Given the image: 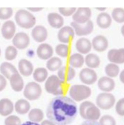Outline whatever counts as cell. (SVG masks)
Returning a JSON list of instances; mask_svg holds the SVG:
<instances>
[{"label": "cell", "mask_w": 124, "mask_h": 125, "mask_svg": "<svg viewBox=\"0 0 124 125\" xmlns=\"http://www.w3.org/2000/svg\"><path fill=\"white\" fill-rule=\"evenodd\" d=\"M92 47L97 52H103L108 48V40L102 35H98L93 38L92 41Z\"/></svg>", "instance_id": "obj_14"}, {"label": "cell", "mask_w": 124, "mask_h": 125, "mask_svg": "<svg viewBox=\"0 0 124 125\" xmlns=\"http://www.w3.org/2000/svg\"><path fill=\"white\" fill-rule=\"evenodd\" d=\"M92 16V10L90 8H76L73 15V22L78 24H84L90 21Z\"/></svg>", "instance_id": "obj_8"}, {"label": "cell", "mask_w": 124, "mask_h": 125, "mask_svg": "<svg viewBox=\"0 0 124 125\" xmlns=\"http://www.w3.org/2000/svg\"><path fill=\"white\" fill-rule=\"evenodd\" d=\"M31 36L37 43H43L47 39V29L43 25H36L32 30Z\"/></svg>", "instance_id": "obj_15"}, {"label": "cell", "mask_w": 124, "mask_h": 125, "mask_svg": "<svg viewBox=\"0 0 124 125\" xmlns=\"http://www.w3.org/2000/svg\"><path fill=\"white\" fill-rule=\"evenodd\" d=\"M55 125L54 123H52V121L48 120H48L47 119H45V120L42 121V122H41V125Z\"/></svg>", "instance_id": "obj_45"}, {"label": "cell", "mask_w": 124, "mask_h": 125, "mask_svg": "<svg viewBox=\"0 0 124 125\" xmlns=\"http://www.w3.org/2000/svg\"><path fill=\"white\" fill-rule=\"evenodd\" d=\"M115 97L110 93L102 92L99 94L96 97V105L98 108L103 110H109L114 106L115 104Z\"/></svg>", "instance_id": "obj_7"}, {"label": "cell", "mask_w": 124, "mask_h": 125, "mask_svg": "<svg viewBox=\"0 0 124 125\" xmlns=\"http://www.w3.org/2000/svg\"><path fill=\"white\" fill-rule=\"evenodd\" d=\"M115 111L119 116H124V98H121L115 105Z\"/></svg>", "instance_id": "obj_41"}, {"label": "cell", "mask_w": 124, "mask_h": 125, "mask_svg": "<svg viewBox=\"0 0 124 125\" xmlns=\"http://www.w3.org/2000/svg\"><path fill=\"white\" fill-rule=\"evenodd\" d=\"M16 113L19 114H25L30 111L31 104L26 99H19L16 102L14 105Z\"/></svg>", "instance_id": "obj_27"}, {"label": "cell", "mask_w": 124, "mask_h": 125, "mask_svg": "<svg viewBox=\"0 0 124 125\" xmlns=\"http://www.w3.org/2000/svg\"><path fill=\"white\" fill-rule=\"evenodd\" d=\"M111 19L117 23L124 22V9L122 8H116L111 13Z\"/></svg>", "instance_id": "obj_35"}, {"label": "cell", "mask_w": 124, "mask_h": 125, "mask_svg": "<svg viewBox=\"0 0 124 125\" xmlns=\"http://www.w3.org/2000/svg\"><path fill=\"white\" fill-rule=\"evenodd\" d=\"M80 125H100V124L97 121L86 120L85 121L83 122Z\"/></svg>", "instance_id": "obj_43"}, {"label": "cell", "mask_w": 124, "mask_h": 125, "mask_svg": "<svg viewBox=\"0 0 124 125\" xmlns=\"http://www.w3.org/2000/svg\"><path fill=\"white\" fill-rule=\"evenodd\" d=\"M99 123L100 125H116L114 118L110 115H104L100 117Z\"/></svg>", "instance_id": "obj_37"}, {"label": "cell", "mask_w": 124, "mask_h": 125, "mask_svg": "<svg viewBox=\"0 0 124 125\" xmlns=\"http://www.w3.org/2000/svg\"><path fill=\"white\" fill-rule=\"evenodd\" d=\"M42 94L41 86L36 82L28 83L24 88V96L26 100L34 101L38 100Z\"/></svg>", "instance_id": "obj_6"}, {"label": "cell", "mask_w": 124, "mask_h": 125, "mask_svg": "<svg viewBox=\"0 0 124 125\" xmlns=\"http://www.w3.org/2000/svg\"><path fill=\"white\" fill-rule=\"evenodd\" d=\"M97 86L100 90L106 93H110L114 89L115 83L112 78L108 76H103L98 80Z\"/></svg>", "instance_id": "obj_19"}, {"label": "cell", "mask_w": 124, "mask_h": 125, "mask_svg": "<svg viewBox=\"0 0 124 125\" xmlns=\"http://www.w3.org/2000/svg\"><path fill=\"white\" fill-rule=\"evenodd\" d=\"M21 125H40L36 123H33L31 121H26V122L24 123L21 124Z\"/></svg>", "instance_id": "obj_47"}, {"label": "cell", "mask_w": 124, "mask_h": 125, "mask_svg": "<svg viewBox=\"0 0 124 125\" xmlns=\"http://www.w3.org/2000/svg\"><path fill=\"white\" fill-rule=\"evenodd\" d=\"M95 9L97 10H99V11H103L106 10V8H95Z\"/></svg>", "instance_id": "obj_48"}, {"label": "cell", "mask_w": 124, "mask_h": 125, "mask_svg": "<svg viewBox=\"0 0 124 125\" xmlns=\"http://www.w3.org/2000/svg\"><path fill=\"white\" fill-rule=\"evenodd\" d=\"M75 47L79 53L81 55L89 54L92 49V43L87 38H79V40L76 41Z\"/></svg>", "instance_id": "obj_21"}, {"label": "cell", "mask_w": 124, "mask_h": 125, "mask_svg": "<svg viewBox=\"0 0 124 125\" xmlns=\"http://www.w3.org/2000/svg\"><path fill=\"white\" fill-rule=\"evenodd\" d=\"M28 117L31 122L38 123L43 121L44 118V113L40 109L34 108L29 112Z\"/></svg>", "instance_id": "obj_32"}, {"label": "cell", "mask_w": 124, "mask_h": 125, "mask_svg": "<svg viewBox=\"0 0 124 125\" xmlns=\"http://www.w3.org/2000/svg\"><path fill=\"white\" fill-rule=\"evenodd\" d=\"M85 63V58L79 53H74L69 57V63L73 68H81Z\"/></svg>", "instance_id": "obj_29"}, {"label": "cell", "mask_w": 124, "mask_h": 125, "mask_svg": "<svg viewBox=\"0 0 124 125\" xmlns=\"http://www.w3.org/2000/svg\"><path fill=\"white\" fill-rule=\"evenodd\" d=\"M12 43L17 49L24 50L27 48L30 44V38L25 32H20L15 34L13 38Z\"/></svg>", "instance_id": "obj_10"}, {"label": "cell", "mask_w": 124, "mask_h": 125, "mask_svg": "<svg viewBox=\"0 0 124 125\" xmlns=\"http://www.w3.org/2000/svg\"><path fill=\"white\" fill-rule=\"evenodd\" d=\"M46 67V69L50 71H57L62 67V61L59 57H52L49 60H47Z\"/></svg>", "instance_id": "obj_30"}, {"label": "cell", "mask_w": 124, "mask_h": 125, "mask_svg": "<svg viewBox=\"0 0 124 125\" xmlns=\"http://www.w3.org/2000/svg\"><path fill=\"white\" fill-rule=\"evenodd\" d=\"M56 53L57 55L62 58H66L68 57L70 52V48L69 45L66 44H59L56 47Z\"/></svg>", "instance_id": "obj_34"}, {"label": "cell", "mask_w": 124, "mask_h": 125, "mask_svg": "<svg viewBox=\"0 0 124 125\" xmlns=\"http://www.w3.org/2000/svg\"><path fill=\"white\" fill-rule=\"evenodd\" d=\"M79 78L81 83L87 85L94 84L97 80V74L92 69L84 68L79 72Z\"/></svg>", "instance_id": "obj_11"}, {"label": "cell", "mask_w": 124, "mask_h": 125, "mask_svg": "<svg viewBox=\"0 0 124 125\" xmlns=\"http://www.w3.org/2000/svg\"><path fill=\"white\" fill-rule=\"evenodd\" d=\"M43 8H27L29 11L31 12H39L43 10Z\"/></svg>", "instance_id": "obj_44"}, {"label": "cell", "mask_w": 124, "mask_h": 125, "mask_svg": "<svg viewBox=\"0 0 124 125\" xmlns=\"http://www.w3.org/2000/svg\"><path fill=\"white\" fill-rule=\"evenodd\" d=\"M0 73L6 79H10L12 75L19 73L15 67L9 62H5L0 65Z\"/></svg>", "instance_id": "obj_25"}, {"label": "cell", "mask_w": 124, "mask_h": 125, "mask_svg": "<svg viewBox=\"0 0 124 125\" xmlns=\"http://www.w3.org/2000/svg\"><path fill=\"white\" fill-rule=\"evenodd\" d=\"M108 59L111 63L115 64L124 63V48L110 50L108 53Z\"/></svg>", "instance_id": "obj_17"}, {"label": "cell", "mask_w": 124, "mask_h": 125, "mask_svg": "<svg viewBox=\"0 0 124 125\" xmlns=\"http://www.w3.org/2000/svg\"><path fill=\"white\" fill-rule=\"evenodd\" d=\"M70 98L74 101L81 102L90 97L92 90L88 86L75 84L71 86L69 90Z\"/></svg>", "instance_id": "obj_5"}, {"label": "cell", "mask_w": 124, "mask_h": 125, "mask_svg": "<svg viewBox=\"0 0 124 125\" xmlns=\"http://www.w3.org/2000/svg\"><path fill=\"white\" fill-rule=\"evenodd\" d=\"M18 50L15 46H8L5 50V59L8 61H11L16 59L17 56Z\"/></svg>", "instance_id": "obj_36"}, {"label": "cell", "mask_w": 124, "mask_h": 125, "mask_svg": "<svg viewBox=\"0 0 124 125\" xmlns=\"http://www.w3.org/2000/svg\"><path fill=\"white\" fill-rule=\"evenodd\" d=\"M75 31L71 26H63L58 32L57 38L62 44H68L75 37Z\"/></svg>", "instance_id": "obj_12"}, {"label": "cell", "mask_w": 124, "mask_h": 125, "mask_svg": "<svg viewBox=\"0 0 124 125\" xmlns=\"http://www.w3.org/2000/svg\"><path fill=\"white\" fill-rule=\"evenodd\" d=\"M76 10V8H59L60 15L64 17L73 16Z\"/></svg>", "instance_id": "obj_40"}, {"label": "cell", "mask_w": 124, "mask_h": 125, "mask_svg": "<svg viewBox=\"0 0 124 125\" xmlns=\"http://www.w3.org/2000/svg\"><path fill=\"white\" fill-rule=\"evenodd\" d=\"M9 80L11 88L15 92H21L24 88V80L19 73L12 75Z\"/></svg>", "instance_id": "obj_23"}, {"label": "cell", "mask_w": 124, "mask_h": 125, "mask_svg": "<svg viewBox=\"0 0 124 125\" xmlns=\"http://www.w3.org/2000/svg\"><path fill=\"white\" fill-rule=\"evenodd\" d=\"M48 120L57 125H67L73 123L78 114L75 102L66 96H57L50 102L46 107Z\"/></svg>", "instance_id": "obj_1"}, {"label": "cell", "mask_w": 124, "mask_h": 125, "mask_svg": "<svg viewBox=\"0 0 124 125\" xmlns=\"http://www.w3.org/2000/svg\"><path fill=\"white\" fill-rule=\"evenodd\" d=\"M33 76L34 81L36 83H43L46 80L48 76V73L45 67H38L34 70Z\"/></svg>", "instance_id": "obj_31"}, {"label": "cell", "mask_w": 124, "mask_h": 125, "mask_svg": "<svg viewBox=\"0 0 124 125\" xmlns=\"http://www.w3.org/2000/svg\"><path fill=\"white\" fill-rule=\"evenodd\" d=\"M18 68L20 74L24 77L30 76L34 71L33 63L27 59H21L19 62Z\"/></svg>", "instance_id": "obj_20"}, {"label": "cell", "mask_w": 124, "mask_h": 125, "mask_svg": "<svg viewBox=\"0 0 124 125\" xmlns=\"http://www.w3.org/2000/svg\"><path fill=\"white\" fill-rule=\"evenodd\" d=\"M14 109V105L8 98H3L0 100V115L2 116H10Z\"/></svg>", "instance_id": "obj_24"}, {"label": "cell", "mask_w": 124, "mask_h": 125, "mask_svg": "<svg viewBox=\"0 0 124 125\" xmlns=\"http://www.w3.org/2000/svg\"><path fill=\"white\" fill-rule=\"evenodd\" d=\"M75 70L71 66H62L57 73V76L64 83L71 81L75 78Z\"/></svg>", "instance_id": "obj_16"}, {"label": "cell", "mask_w": 124, "mask_h": 125, "mask_svg": "<svg viewBox=\"0 0 124 125\" xmlns=\"http://www.w3.org/2000/svg\"><path fill=\"white\" fill-rule=\"evenodd\" d=\"M6 84H7L6 79L3 75L0 74V92H2L6 88Z\"/></svg>", "instance_id": "obj_42"}, {"label": "cell", "mask_w": 124, "mask_h": 125, "mask_svg": "<svg viewBox=\"0 0 124 125\" xmlns=\"http://www.w3.org/2000/svg\"><path fill=\"white\" fill-rule=\"evenodd\" d=\"M121 33L123 35V36H124V24L122 25V27H121Z\"/></svg>", "instance_id": "obj_49"}, {"label": "cell", "mask_w": 124, "mask_h": 125, "mask_svg": "<svg viewBox=\"0 0 124 125\" xmlns=\"http://www.w3.org/2000/svg\"><path fill=\"white\" fill-rule=\"evenodd\" d=\"M5 125H21V120L15 115L8 116L5 120Z\"/></svg>", "instance_id": "obj_39"}, {"label": "cell", "mask_w": 124, "mask_h": 125, "mask_svg": "<svg viewBox=\"0 0 124 125\" xmlns=\"http://www.w3.org/2000/svg\"><path fill=\"white\" fill-rule=\"evenodd\" d=\"M15 21L17 25L25 29L34 27L36 22L34 16L30 11L24 9L19 10L17 11L15 15Z\"/></svg>", "instance_id": "obj_4"}, {"label": "cell", "mask_w": 124, "mask_h": 125, "mask_svg": "<svg viewBox=\"0 0 124 125\" xmlns=\"http://www.w3.org/2000/svg\"><path fill=\"white\" fill-rule=\"evenodd\" d=\"M71 27H73L75 33L78 36H85L92 33L94 30V23L90 20L84 24H78L72 22Z\"/></svg>", "instance_id": "obj_9"}, {"label": "cell", "mask_w": 124, "mask_h": 125, "mask_svg": "<svg viewBox=\"0 0 124 125\" xmlns=\"http://www.w3.org/2000/svg\"><path fill=\"white\" fill-rule=\"evenodd\" d=\"M104 71L108 77L111 78H116V76L119 74L120 68L117 64L110 63H108V65L105 67Z\"/></svg>", "instance_id": "obj_33"}, {"label": "cell", "mask_w": 124, "mask_h": 125, "mask_svg": "<svg viewBox=\"0 0 124 125\" xmlns=\"http://www.w3.org/2000/svg\"><path fill=\"white\" fill-rule=\"evenodd\" d=\"M96 23L99 27L101 29H108L112 23V19L108 13L102 12L97 15Z\"/></svg>", "instance_id": "obj_26"}, {"label": "cell", "mask_w": 124, "mask_h": 125, "mask_svg": "<svg viewBox=\"0 0 124 125\" xmlns=\"http://www.w3.org/2000/svg\"><path fill=\"white\" fill-rule=\"evenodd\" d=\"M120 80L121 82L124 84V69L120 74Z\"/></svg>", "instance_id": "obj_46"}, {"label": "cell", "mask_w": 124, "mask_h": 125, "mask_svg": "<svg viewBox=\"0 0 124 125\" xmlns=\"http://www.w3.org/2000/svg\"><path fill=\"white\" fill-rule=\"evenodd\" d=\"M47 20L49 25L54 29L62 28L64 24L63 17L57 13H50L48 15Z\"/></svg>", "instance_id": "obj_22"}, {"label": "cell", "mask_w": 124, "mask_h": 125, "mask_svg": "<svg viewBox=\"0 0 124 125\" xmlns=\"http://www.w3.org/2000/svg\"><path fill=\"white\" fill-rule=\"evenodd\" d=\"M85 63L88 68L95 69L99 67L101 63L100 58L94 53H89L85 58Z\"/></svg>", "instance_id": "obj_28"}, {"label": "cell", "mask_w": 124, "mask_h": 125, "mask_svg": "<svg viewBox=\"0 0 124 125\" xmlns=\"http://www.w3.org/2000/svg\"><path fill=\"white\" fill-rule=\"evenodd\" d=\"M16 25L12 21H7L1 27V34L6 40H11L15 35Z\"/></svg>", "instance_id": "obj_18"}, {"label": "cell", "mask_w": 124, "mask_h": 125, "mask_svg": "<svg viewBox=\"0 0 124 125\" xmlns=\"http://www.w3.org/2000/svg\"><path fill=\"white\" fill-rule=\"evenodd\" d=\"M79 113L83 119L89 121H97L101 117L100 109L90 101H85L80 104Z\"/></svg>", "instance_id": "obj_2"}, {"label": "cell", "mask_w": 124, "mask_h": 125, "mask_svg": "<svg viewBox=\"0 0 124 125\" xmlns=\"http://www.w3.org/2000/svg\"><path fill=\"white\" fill-rule=\"evenodd\" d=\"M36 54L39 59L43 60H48L52 57L54 50L52 46L49 44L41 43L37 48Z\"/></svg>", "instance_id": "obj_13"}, {"label": "cell", "mask_w": 124, "mask_h": 125, "mask_svg": "<svg viewBox=\"0 0 124 125\" xmlns=\"http://www.w3.org/2000/svg\"><path fill=\"white\" fill-rule=\"evenodd\" d=\"M1 48H0V55H1Z\"/></svg>", "instance_id": "obj_50"}, {"label": "cell", "mask_w": 124, "mask_h": 125, "mask_svg": "<svg viewBox=\"0 0 124 125\" xmlns=\"http://www.w3.org/2000/svg\"><path fill=\"white\" fill-rule=\"evenodd\" d=\"M64 83L56 75L48 77L45 83V89L47 93L56 96H61L65 92Z\"/></svg>", "instance_id": "obj_3"}, {"label": "cell", "mask_w": 124, "mask_h": 125, "mask_svg": "<svg viewBox=\"0 0 124 125\" xmlns=\"http://www.w3.org/2000/svg\"><path fill=\"white\" fill-rule=\"evenodd\" d=\"M13 15L11 8H0V19L5 21L10 19Z\"/></svg>", "instance_id": "obj_38"}]
</instances>
